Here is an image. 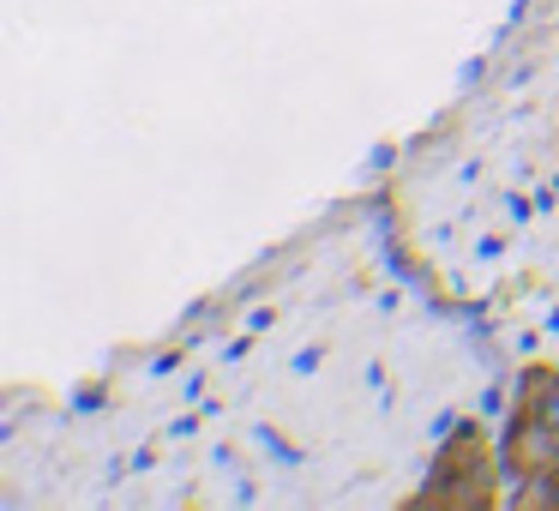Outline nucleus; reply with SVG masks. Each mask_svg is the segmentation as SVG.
Here are the masks:
<instances>
[{
	"mask_svg": "<svg viewBox=\"0 0 559 511\" xmlns=\"http://www.w3.org/2000/svg\"><path fill=\"white\" fill-rule=\"evenodd\" d=\"M499 470H506V451H499L481 427L463 421L457 433L433 451V475H427V487L409 499V506L415 511H427V506H439V511H481V506L499 499Z\"/></svg>",
	"mask_w": 559,
	"mask_h": 511,
	"instance_id": "2",
	"label": "nucleus"
},
{
	"mask_svg": "<svg viewBox=\"0 0 559 511\" xmlns=\"http://www.w3.org/2000/svg\"><path fill=\"white\" fill-rule=\"evenodd\" d=\"M499 451H506L511 482H559V367L523 373Z\"/></svg>",
	"mask_w": 559,
	"mask_h": 511,
	"instance_id": "1",
	"label": "nucleus"
}]
</instances>
